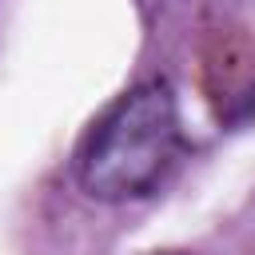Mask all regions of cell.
I'll use <instances>...</instances> for the list:
<instances>
[{
	"label": "cell",
	"instance_id": "1",
	"mask_svg": "<svg viewBox=\"0 0 255 255\" xmlns=\"http://www.w3.org/2000/svg\"><path fill=\"white\" fill-rule=\"evenodd\" d=\"M183 151L179 100L167 80L131 88L84 139L76 155L80 187L100 203L151 195Z\"/></svg>",
	"mask_w": 255,
	"mask_h": 255
}]
</instances>
